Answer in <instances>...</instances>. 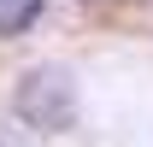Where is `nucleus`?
<instances>
[{
  "label": "nucleus",
  "instance_id": "f257e3e1",
  "mask_svg": "<svg viewBox=\"0 0 153 147\" xmlns=\"http://www.w3.org/2000/svg\"><path fill=\"white\" fill-rule=\"evenodd\" d=\"M18 112H24V118H36L41 129L71 124V82H65L59 71H30V76H24V88H18Z\"/></svg>",
  "mask_w": 153,
  "mask_h": 147
},
{
  "label": "nucleus",
  "instance_id": "f03ea898",
  "mask_svg": "<svg viewBox=\"0 0 153 147\" xmlns=\"http://www.w3.org/2000/svg\"><path fill=\"white\" fill-rule=\"evenodd\" d=\"M47 0H0V36H24L30 24L41 18Z\"/></svg>",
  "mask_w": 153,
  "mask_h": 147
}]
</instances>
